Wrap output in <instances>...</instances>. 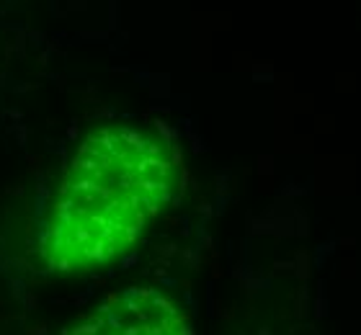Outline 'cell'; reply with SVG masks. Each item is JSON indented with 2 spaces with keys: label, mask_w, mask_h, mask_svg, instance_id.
Returning a JSON list of instances; mask_svg holds the SVG:
<instances>
[{
  "label": "cell",
  "mask_w": 361,
  "mask_h": 335,
  "mask_svg": "<svg viewBox=\"0 0 361 335\" xmlns=\"http://www.w3.org/2000/svg\"><path fill=\"white\" fill-rule=\"evenodd\" d=\"M180 186V155L166 134L114 121L90 129L70 157L37 240L49 274L111 266L145 238Z\"/></svg>",
  "instance_id": "6da1fadb"
},
{
  "label": "cell",
  "mask_w": 361,
  "mask_h": 335,
  "mask_svg": "<svg viewBox=\"0 0 361 335\" xmlns=\"http://www.w3.org/2000/svg\"><path fill=\"white\" fill-rule=\"evenodd\" d=\"M60 335H196L186 312L152 286H127L88 315L62 330Z\"/></svg>",
  "instance_id": "7a4b0ae2"
}]
</instances>
